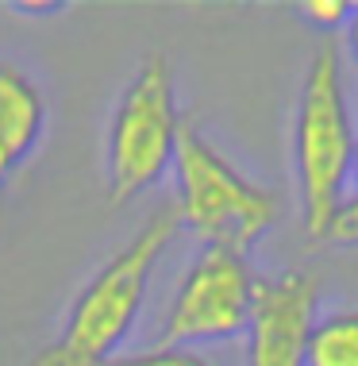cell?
Listing matches in <instances>:
<instances>
[{"mask_svg":"<svg viewBox=\"0 0 358 366\" xmlns=\"http://www.w3.org/2000/svg\"><path fill=\"white\" fill-rule=\"evenodd\" d=\"M320 282L304 270H285L254 285L247 320V359L251 366H304L316 332Z\"/></svg>","mask_w":358,"mask_h":366,"instance_id":"6","label":"cell"},{"mask_svg":"<svg viewBox=\"0 0 358 366\" xmlns=\"http://www.w3.org/2000/svg\"><path fill=\"white\" fill-rule=\"evenodd\" d=\"M182 116H177L174 70L162 54L143 58L124 89L108 127V197L124 204L146 193L174 166Z\"/></svg>","mask_w":358,"mask_h":366,"instance_id":"4","label":"cell"},{"mask_svg":"<svg viewBox=\"0 0 358 366\" xmlns=\"http://www.w3.org/2000/svg\"><path fill=\"white\" fill-rule=\"evenodd\" d=\"M177 220L204 247H227L247 254L277 220V197L251 182L227 154L212 147L193 124H182L174 154Z\"/></svg>","mask_w":358,"mask_h":366,"instance_id":"3","label":"cell"},{"mask_svg":"<svg viewBox=\"0 0 358 366\" xmlns=\"http://www.w3.org/2000/svg\"><path fill=\"white\" fill-rule=\"evenodd\" d=\"M46 104L39 85L19 66L0 62V182L31 158L43 139Z\"/></svg>","mask_w":358,"mask_h":366,"instance_id":"7","label":"cell"},{"mask_svg":"<svg viewBox=\"0 0 358 366\" xmlns=\"http://www.w3.org/2000/svg\"><path fill=\"white\" fill-rule=\"evenodd\" d=\"M351 185H354V197H358V139H354V158H351Z\"/></svg>","mask_w":358,"mask_h":366,"instance_id":"13","label":"cell"},{"mask_svg":"<svg viewBox=\"0 0 358 366\" xmlns=\"http://www.w3.org/2000/svg\"><path fill=\"white\" fill-rule=\"evenodd\" d=\"M177 232L182 220L174 204L146 216L143 227L85 282V290L69 305L58 340L46 343L31 366H104L108 359H116L119 343L139 320L154 266Z\"/></svg>","mask_w":358,"mask_h":366,"instance_id":"1","label":"cell"},{"mask_svg":"<svg viewBox=\"0 0 358 366\" xmlns=\"http://www.w3.org/2000/svg\"><path fill=\"white\" fill-rule=\"evenodd\" d=\"M347 46H351V58L358 62V8H354L351 24H347Z\"/></svg>","mask_w":358,"mask_h":366,"instance_id":"12","label":"cell"},{"mask_svg":"<svg viewBox=\"0 0 358 366\" xmlns=\"http://www.w3.org/2000/svg\"><path fill=\"white\" fill-rule=\"evenodd\" d=\"M104 366H212L204 355H197L193 347H154V351H131V355H116Z\"/></svg>","mask_w":358,"mask_h":366,"instance_id":"9","label":"cell"},{"mask_svg":"<svg viewBox=\"0 0 358 366\" xmlns=\"http://www.w3.org/2000/svg\"><path fill=\"white\" fill-rule=\"evenodd\" d=\"M301 16L316 27H347L354 16V8L347 4V0H304Z\"/></svg>","mask_w":358,"mask_h":366,"instance_id":"10","label":"cell"},{"mask_svg":"<svg viewBox=\"0 0 358 366\" xmlns=\"http://www.w3.org/2000/svg\"><path fill=\"white\" fill-rule=\"evenodd\" d=\"M324 239L343 243V247H358V197H343V204H339V212L332 216Z\"/></svg>","mask_w":358,"mask_h":366,"instance_id":"11","label":"cell"},{"mask_svg":"<svg viewBox=\"0 0 358 366\" xmlns=\"http://www.w3.org/2000/svg\"><path fill=\"white\" fill-rule=\"evenodd\" d=\"M258 278L247 254L227 247H201L197 259L177 282L162 324V347H193L220 343L247 332Z\"/></svg>","mask_w":358,"mask_h":366,"instance_id":"5","label":"cell"},{"mask_svg":"<svg viewBox=\"0 0 358 366\" xmlns=\"http://www.w3.org/2000/svg\"><path fill=\"white\" fill-rule=\"evenodd\" d=\"M354 120L347 108L339 46H320L308 62V74L297 97L293 120V162L301 189V220L308 235L324 239L332 216L339 212L343 193L351 185L354 158Z\"/></svg>","mask_w":358,"mask_h":366,"instance_id":"2","label":"cell"},{"mask_svg":"<svg viewBox=\"0 0 358 366\" xmlns=\"http://www.w3.org/2000/svg\"><path fill=\"white\" fill-rule=\"evenodd\" d=\"M304 366H358V312H332L316 320Z\"/></svg>","mask_w":358,"mask_h":366,"instance_id":"8","label":"cell"}]
</instances>
